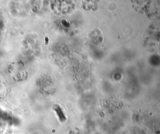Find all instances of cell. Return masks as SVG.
Here are the masks:
<instances>
[{
    "label": "cell",
    "mask_w": 160,
    "mask_h": 134,
    "mask_svg": "<svg viewBox=\"0 0 160 134\" xmlns=\"http://www.w3.org/2000/svg\"><path fill=\"white\" fill-rule=\"evenodd\" d=\"M44 42L45 45H48L49 44V39L47 36L44 37Z\"/></svg>",
    "instance_id": "obj_1"
}]
</instances>
